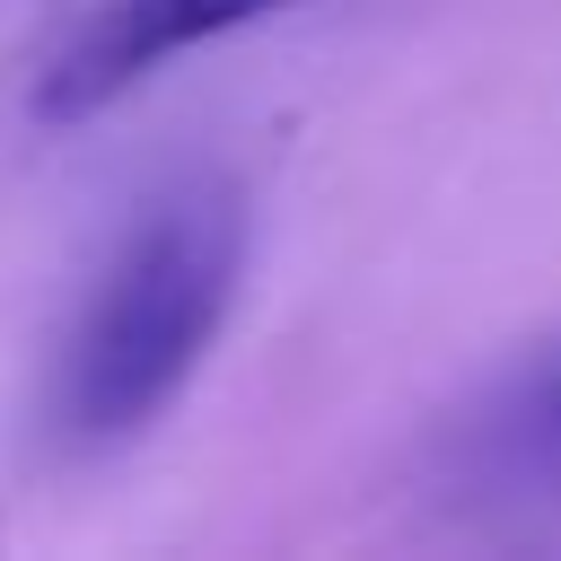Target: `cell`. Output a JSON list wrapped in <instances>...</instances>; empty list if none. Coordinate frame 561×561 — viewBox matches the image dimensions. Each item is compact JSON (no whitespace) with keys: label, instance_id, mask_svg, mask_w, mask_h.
Here are the masks:
<instances>
[{"label":"cell","instance_id":"1","mask_svg":"<svg viewBox=\"0 0 561 561\" xmlns=\"http://www.w3.org/2000/svg\"><path fill=\"white\" fill-rule=\"evenodd\" d=\"M245 280V202L219 175L158 193L96 263L53 359V430L70 447L140 438L210 359Z\"/></svg>","mask_w":561,"mask_h":561},{"label":"cell","instance_id":"2","mask_svg":"<svg viewBox=\"0 0 561 561\" xmlns=\"http://www.w3.org/2000/svg\"><path fill=\"white\" fill-rule=\"evenodd\" d=\"M280 9H307V0H96L35 70V123H88L114 96H131L140 79H158L167 61H184L219 35H245Z\"/></svg>","mask_w":561,"mask_h":561},{"label":"cell","instance_id":"3","mask_svg":"<svg viewBox=\"0 0 561 561\" xmlns=\"http://www.w3.org/2000/svg\"><path fill=\"white\" fill-rule=\"evenodd\" d=\"M447 473L473 500H561V333L447 430Z\"/></svg>","mask_w":561,"mask_h":561}]
</instances>
